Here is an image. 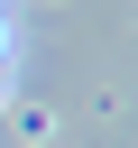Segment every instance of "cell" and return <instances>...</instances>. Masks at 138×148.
<instances>
[{
	"instance_id": "cell-1",
	"label": "cell",
	"mask_w": 138,
	"mask_h": 148,
	"mask_svg": "<svg viewBox=\"0 0 138 148\" xmlns=\"http://www.w3.org/2000/svg\"><path fill=\"white\" fill-rule=\"evenodd\" d=\"M0 92H9V28H0Z\"/></svg>"
}]
</instances>
